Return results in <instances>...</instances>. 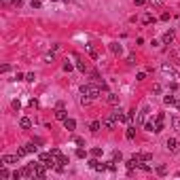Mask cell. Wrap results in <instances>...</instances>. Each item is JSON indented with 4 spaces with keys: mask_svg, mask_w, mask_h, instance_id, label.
<instances>
[{
    "mask_svg": "<svg viewBox=\"0 0 180 180\" xmlns=\"http://www.w3.org/2000/svg\"><path fill=\"white\" fill-rule=\"evenodd\" d=\"M81 93L89 95V97H97L102 93V89H100V85H83V87H81Z\"/></svg>",
    "mask_w": 180,
    "mask_h": 180,
    "instance_id": "1",
    "label": "cell"
},
{
    "mask_svg": "<svg viewBox=\"0 0 180 180\" xmlns=\"http://www.w3.org/2000/svg\"><path fill=\"white\" fill-rule=\"evenodd\" d=\"M38 159L45 163L47 167H55V165H57V159L51 155V152H40V157H38Z\"/></svg>",
    "mask_w": 180,
    "mask_h": 180,
    "instance_id": "2",
    "label": "cell"
},
{
    "mask_svg": "<svg viewBox=\"0 0 180 180\" xmlns=\"http://www.w3.org/2000/svg\"><path fill=\"white\" fill-rule=\"evenodd\" d=\"M117 121H119V119H117V114H114V112H110L106 119H102V127H104V129H114Z\"/></svg>",
    "mask_w": 180,
    "mask_h": 180,
    "instance_id": "3",
    "label": "cell"
},
{
    "mask_svg": "<svg viewBox=\"0 0 180 180\" xmlns=\"http://www.w3.org/2000/svg\"><path fill=\"white\" fill-rule=\"evenodd\" d=\"M47 176V165L45 163H34V178H45Z\"/></svg>",
    "mask_w": 180,
    "mask_h": 180,
    "instance_id": "4",
    "label": "cell"
},
{
    "mask_svg": "<svg viewBox=\"0 0 180 180\" xmlns=\"http://www.w3.org/2000/svg\"><path fill=\"white\" fill-rule=\"evenodd\" d=\"M163 123H165V114L159 112V114H157V119H155V134H161L163 132Z\"/></svg>",
    "mask_w": 180,
    "mask_h": 180,
    "instance_id": "5",
    "label": "cell"
},
{
    "mask_svg": "<svg viewBox=\"0 0 180 180\" xmlns=\"http://www.w3.org/2000/svg\"><path fill=\"white\" fill-rule=\"evenodd\" d=\"M0 161H2V165H15L19 161V155H4Z\"/></svg>",
    "mask_w": 180,
    "mask_h": 180,
    "instance_id": "6",
    "label": "cell"
},
{
    "mask_svg": "<svg viewBox=\"0 0 180 180\" xmlns=\"http://www.w3.org/2000/svg\"><path fill=\"white\" fill-rule=\"evenodd\" d=\"M89 167H93V170H97V172H104L108 165H104V163H100L97 159H89Z\"/></svg>",
    "mask_w": 180,
    "mask_h": 180,
    "instance_id": "7",
    "label": "cell"
},
{
    "mask_svg": "<svg viewBox=\"0 0 180 180\" xmlns=\"http://www.w3.org/2000/svg\"><path fill=\"white\" fill-rule=\"evenodd\" d=\"M161 70H163V74H167V76H172V79H176V70H174L170 64H163Z\"/></svg>",
    "mask_w": 180,
    "mask_h": 180,
    "instance_id": "8",
    "label": "cell"
},
{
    "mask_svg": "<svg viewBox=\"0 0 180 180\" xmlns=\"http://www.w3.org/2000/svg\"><path fill=\"white\" fill-rule=\"evenodd\" d=\"M108 49H110L114 55H121V53H123V47L119 45V42H110V45H108Z\"/></svg>",
    "mask_w": 180,
    "mask_h": 180,
    "instance_id": "9",
    "label": "cell"
},
{
    "mask_svg": "<svg viewBox=\"0 0 180 180\" xmlns=\"http://www.w3.org/2000/svg\"><path fill=\"white\" fill-rule=\"evenodd\" d=\"M64 127H66L68 132H74V127H76V121H74V119H64Z\"/></svg>",
    "mask_w": 180,
    "mask_h": 180,
    "instance_id": "10",
    "label": "cell"
},
{
    "mask_svg": "<svg viewBox=\"0 0 180 180\" xmlns=\"http://www.w3.org/2000/svg\"><path fill=\"white\" fill-rule=\"evenodd\" d=\"M55 119H57V121H64V119H68V114H66V110H64V106H59L57 110H55Z\"/></svg>",
    "mask_w": 180,
    "mask_h": 180,
    "instance_id": "11",
    "label": "cell"
},
{
    "mask_svg": "<svg viewBox=\"0 0 180 180\" xmlns=\"http://www.w3.org/2000/svg\"><path fill=\"white\" fill-rule=\"evenodd\" d=\"M172 40H174V32H172V30H170V32H165V34H163V38H161L163 45H170Z\"/></svg>",
    "mask_w": 180,
    "mask_h": 180,
    "instance_id": "12",
    "label": "cell"
},
{
    "mask_svg": "<svg viewBox=\"0 0 180 180\" xmlns=\"http://www.w3.org/2000/svg\"><path fill=\"white\" fill-rule=\"evenodd\" d=\"M114 114H117L119 123H127V121H129V114H125V112H121V110H114Z\"/></svg>",
    "mask_w": 180,
    "mask_h": 180,
    "instance_id": "13",
    "label": "cell"
},
{
    "mask_svg": "<svg viewBox=\"0 0 180 180\" xmlns=\"http://www.w3.org/2000/svg\"><path fill=\"white\" fill-rule=\"evenodd\" d=\"M106 100H108V104H110V106H117V104H119V95H117V93H108Z\"/></svg>",
    "mask_w": 180,
    "mask_h": 180,
    "instance_id": "14",
    "label": "cell"
},
{
    "mask_svg": "<svg viewBox=\"0 0 180 180\" xmlns=\"http://www.w3.org/2000/svg\"><path fill=\"white\" fill-rule=\"evenodd\" d=\"M138 161H150L152 159V155H148V152H138V155H134Z\"/></svg>",
    "mask_w": 180,
    "mask_h": 180,
    "instance_id": "15",
    "label": "cell"
},
{
    "mask_svg": "<svg viewBox=\"0 0 180 180\" xmlns=\"http://www.w3.org/2000/svg\"><path fill=\"white\" fill-rule=\"evenodd\" d=\"M19 127H21V129H30V127H32V121H30L28 117H24V119L19 121Z\"/></svg>",
    "mask_w": 180,
    "mask_h": 180,
    "instance_id": "16",
    "label": "cell"
},
{
    "mask_svg": "<svg viewBox=\"0 0 180 180\" xmlns=\"http://www.w3.org/2000/svg\"><path fill=\"white\" fill-rule=\"evenodd\" d=\"M100 127H102V123H100V121H91V123H89V129H91L93 134L100 132Z\"/></svg>",
    "mask_w": 180,
    "mask_h": 180,
    "instance_id": "17",
    "label": "cell"
},
{
    "mask_svg": "<svg viewBox=\"0 0 180 180\" xmlns=\"http://www.w3.org/2000/svg\"><path fill=\"white\" fill-rule=\"evenodd\" d=\"M165 146H167L170 150H176V146H178V140H176V138H170V140L165 142Z\"/></svg>",
    "mask_w": 180,
    "mask_h": 180,
    "instance_id": "18",
    "label": "cell"
},
{
    "mask_svg": "<svg viewBox=\"0 0 180 180\" xmlns=\"http://www.w3.org/2000/svg\"><path fill=\"white\" fill-rule=\"evenodd\" d=\"M125 136H127V140H134V138H136V127H134V125H129V127H127Z\"/></svg>",
    "mask_w": 180,
    "mask_h": 180,
    "instance_id": "19",
    "label": "cell"
},
{
    "mask_svg": "<svg viewBox=\"0 0 180 180\" xmlns=\"http://www.w3.org/2000/svg\"><path fill=\"white\" fill-rule=\"evenodd\" d=\"M142 24H146V26H148V24H155V17H152L150 13H146L144 17H142Z\"/></svg>",
    "mask_w": 180,
    "mask_h": 180,
    "instance_id": "20",
    "label": "cell"
},
{
    "mask_svg": "<svg viewBox=\"0 0 180 180\" xmlns=\"http://www.w3.org/2000/svg\"><path fill=\"white\" fill-rule=\"evenodd\" d=\"M163 102H165L167 106H170V104H176V95H170V93H167L165 97H163Z\"/></svg>",
    "mask_w": 180,
    "mask_h": 180,
    "instance_id": "21",
    "label": "cell"
},
{
    "mask_svg": "<svg viewBox=\"0 0 180 180\" xmlns=\"http://www.w3.org/2000/svg\"><path fill=\"white\" fill-rule=\"evenodd\" d=\"M121 159H123V155H121L119 150H114V152H112V163H119Z\"/></svg>",
    "mask_w": 180,
    "mask_h": 180,
    "instance_id": "22",
    "label": "cell"
},
{
    "mask_svg": "<svg viewBox=\"0 0 180 180\" xmlns=\"http://www.w3.org/2000/svg\"><path fill=\"white\" fill-rule=\"evenodd\" d=\"M138 167H140L142 172H152V167L148 165V163H140V161H138Z\"/></svg>",
    "mask_w": 180,
    "mask_h": 180,
    "instance_id": "23",
    "label": "cell"
},
{
    "mask_svg": "<svg viewBox=\"0 0 180 180\" xmlns=\"http://www.w3.org/2000/svg\"><path fill=\"white\" fill-rule=\"evenodd\" d=\"M0 176H2V178H13V174H11L7 167H2V170H0Z\"/></svg>",
    "mask_w": 180,
    "mask_h": 180,
    "instance_id": "24",
    "label": "cell"
},
{
    "mask_svg": "<svg viewBox=\"0 0 180 180\" xmlns=\"http://www.w3.org/2000/svg\"><path fill=\"white\" fill-rule=\"evenodd\" d=\"M87 51H89V55L93 57V59H97V51H95V49L91 47V45H87Z\"/></svg>",
    "mask_w": 180,
    "mask_h": 180,
    "instance_id": "25",
    "label": "cell"
},
{
    "mask_svg": "<svg viewBox=\"0 0 180 180\" xmlns=\"http://www.w3.org/2000/svg\"><path fill=\"white\" fill-rule=\"evenodd\" d=\"M172 125H174V129H178V132H180V117H174L172 119Z\"/></svg>",
    "mask_w": 180,
    "mask_h": 180,
    "instance_id": "26",
    "label": "cell"
},
{
    "mask_svg": "<svg viewBox=\"0 0 180 180\" xmlns=\"http://www.w3.org/2000/svg\"><path fill=\"white\" fill-rule=\"evenodd\" d=\"M85 155H87L85 148H81V146H79V148H76V157H79V159H85Z\"/></svg>",
    "mask_w": 180,
    "mask_h": 180,
    "instance_id": "27",
    "label": "cell"
},
{
    "mask_svg": "<svg viewBox=\"0 0 180 180\" xmlns=\"http://www.w3.org/2000/svg\"><path fill=\"white\" fill-rule=\"evenodd\" d=\"M49 152H51V155L55 157V159H59V157H62V150H59V148H51Z\"/></svg>",
    "mask_w": 180,
    "mask_h": 180,
    "instance_id": "28",
    "label": "cell"
},
{
    "mask_svg": "<svg viewBox=\"0 0 180 180\" xmlns=\"http://www.w3.org/2000/svg\"><path fill=\"white\" fill-rule=\"evenodd\" d=\"M26 150H28V155H30V152H36V146H34V142L26 144Z\"/></svg>",
    "mask_w": 180,
    "mask_h": 180,
    "instance_id": "29",
    "label": "cell"
},
{
    "mask_svg": "<svg viewBox=\"0 0 180 180\" xmlns=\"http://www.w3.org/2000/svg\"><path fill=\"white\" fill-rule=\"evenodd\" d=\"M144 127H146V132H155V123H152V121L144 123Z\"/></svg>",
    "mask_w": 180,
    "mask_h": 180,
    "instance_id": "30",
    "label": "cell"
},
{
    "mask_svg": "<svg viewBox=\"0 0 180 180\" xmlns=\"http://www.w3.org/2000/svg\"><path fill=\"white\" fill-rule=\"evenodd\" d=\"M165 172H167L165 165H159V167H157V174H159V176H165Z\"/></svg>",
    "mask_w": 180,
    "mask_h": 180,
    "instance_id": "31",
    "label": "cell"
},
{
    "mask_svg": "<svg viewBox=\"0 0 180 180\" xmlns=\"http://www.w3.org/2000/svg\"><path fill=\"white\" fill-rule=\"evenodd\" d=\"M102 152H104L102 148H91V155H93V157H102Z\"/></svg>",
    "mask_w": 180,
    "mask_h": 180,
    "instance_id": "32",
    "label": "cell"
},
{
    "mask_svg": "<svg viewBox=\"0 0 180 180\" xmlns=\"http://www.w3.org/2000/svg\"><path fill=\"white\" fill-rule=\"evenodd\" d=\"M42 7V0H32V9H40Z\"/></svg>",
    "mask_w": 180,
    "mask_h": 180,
    "instance_id": "33",
    "label": "cell"
},
{
    "mask_svg": "<svg viewBox=\"0 0 180 180\" xmlns=\"http://www.w3.org/2000/svg\"><path fill=\"white\" fill-rule=\"evenodd\" d=\"M57 163H62V165H68L70 161H68V157H64V155H62V157H59V159H57Z\"/></svg>",
    "mask_w": 180,
    "mask_h": 180,
    "instance_id": "34",
    "label": "cell"
},
{
    "mask_svg": "<svg viewBox=\"0 0 180 180\" xmlns=\"http://www.w3.org/2000/svg\"><path fill=\"white\" fill-rule=\"evenodd\" d=\"M53 59H55V55H53V53H47V55H45V62H47V64H51Z\"/></svg>",
    "mask_w": 180,
    "mask_h": 180,
    "instance_id": "35",
    "label": "cell"
},
{
    "mask_svg": "<svg viewBox=\"0 0 180 180\" xmlns=\"http://www.w3.org/2000/svg\"><path fill=\"white\" fill-rule=\"evenodd\" d=\"M152 93H161V85H159V83L152 85Z\"/></svg>",
    "mask_w": 180,
    "mask_h": 180,
    "instance_id": "36",
    "label": "cell"
},
{
    "mask_svg": "<svg viewBox=\"0 0 180 180\" xmlns=\"http://www.w3.org/2000/svg\"><path fill=\"white\" fill-rule=\"evenodd\" d=\"M72 64H70V62H66V64H64V70H66V72H72Z\"/></svg>",
    "mask_w": 180,
    "mask_h": 180,
    "instance_id": "37",
    "label": "cell"
},
{
    "mask_svg": "<svg viewBox=\"0 0 180 180\" xmlns=\"http://www.w3.org/2000/svg\"><path fill=\"white\" fill-rule=\"evenodd\" d=\"M76 68H79V70H81V72H85V70H87V66H85V62H79V64H76Z\"/></svg>",
    "mask_w": 180,
    "mask_h": 180,
    "instance_id": "38",
    "label": "cell"
},
{
    "mask_svg": "<svg viewBox=\"0 0 180 180\" xmlns=\"http://www.w3.org/2000/svg\"><path fill=\"white\" fill-rule=\"evenodd\" d=\"M26 81H30V83H34V72H30V74H26Z\"/></svg>",
    "mask_w": 180,
    "mask_h": 180,
    "instance_id": "39",
    "label": "cell"
},
{
    "mask_svg": "<svg viewBox=\"0 0 180 180\" xmlns=\"http://www.w3.org/2000/svg\"><path fill=\"white\" fill-rule=\"evenodd\" d=\"M13 108H15V110H19V108H21V104H19V100H15V102H13Z\"/></svg>",
    "mask_w": 180,
    "mask_h": 180,
    "instance_id": "40",
    "label": "cell"
},
{
    "mask_svg": "<svg viewBox=\"0 0 180 180\" xmlns=\"http://www.w3.org/2000/svg\"><path fill=\"white\" fill-rule=\"evenodd\" d=\"M134 2L138 4V7H142V4H146V2H148V0H134Z\"/></svg>",
    "mask_w": 180,
    "mask_h": 180,
    "instance_id": "41",
    "label": "cell"
},
{
    "mask_svg": "<svg viewBox=\"0 0 180 180\" xmlns=\"http://www.w3.org/2000/svg\"><path fill=\"white\" fill-rule=\"evenodd\" d=\"M178 110H180V102H178Z\"/></svg>",
    "mask_w": 180,
    "mask_h": 180,
    "instance_id": "42",
    "label": "cell"
}]
</instances>
